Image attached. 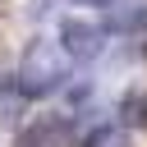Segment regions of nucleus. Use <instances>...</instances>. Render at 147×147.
Returning <instances> with one entry per match:
<instances>
[{
	"label": "nucleus",
	"instance_id": "nucleus-1",
	"mask_svg": "<svg viewBox=\"0 0 147 147\" xmlns=\"http://www.w3.org/2000/svg\"><path fill=\"white\" fill-rule=\"evenodd\" d=\"M28 96H51L69 83V51L55 41H32L18 60V78H14Z\"/></svg>",
	"mask_w": 147,
	"mask_h": 147
},
{
	"label": "nucleus",
	"instance_id": "nucleus-2",
	"mask_svg": "<svg viewBox=\"0 0 147 147\" xmlns=\"http://www.w3.org/2000/svg\"><path fill=\"white\" fill-rule=\"evenodd\" d=\"M60 46L74 55V60H96L106 51V32L96 23H83V18H64L60 23Z\"/></svg>",
	"mask_w": 147,
	"mask_h": 147
},
{
	"label": "nucleus",
	"instance_id": "nucleus-3",
	"mask_svg": "<svg viewBox=\"0 0 147 147\" xmlns=\"http://www.w3.org/2000/svg\"><path fill=\"white\" fill-rule=\"evenodd\" d=\"M18 147H74V119L64 115H41L18 133Z\"/></svg>",
	"mask_w": 147,
	"mask_h": 147
},
{
	"label": "nucleus",
	"instance_id": "nucleus-4",
	"mask_svg": "<svg viewBox=\"0 0 147 147\" xmlns=\"http://www.w3.org/2000/svg\"><path fill=\"white\" fill-rule=\"evenodd\" d=\"M28 110V92L14 78H0V124H18Z\"/></svg>",
	"mask_w": 147,
	"mask_h": 147
},
{
	"label": "nucleus",
	"instance_id": "nucleus-5",
	"mask_svg": "<svg viewBox=\"0 0 147 147\" xmlns=\"http://www.w3.org/2000/svg\"><path fill=\"white\" fill-rule=\"evenodd\" d=\"M110 9V23L119 28V32H129L133 23H142V14H147V0H119V5H106Z\"/></svg>",
	"mask_w": 147,
	"mask_h": 147
},
{
	"label": "nucleus",
	"instance_id": "nucleus-6",
	"mask_svg": "<svg viewBox=\"0 0 147 147\" xmlns=\"http://www.w3.org/2000/svg\"><path fill=\"white\" fill-rule=\"evenodd\" d=\"M87 147H133V142H129V133L119 124H106V129H92L87 133Z\"/></svg>",
	"mask_w": 147,
	"mask_h": 147
},
{
	"label": "nucleus",
	"instance_id": "nucleus-7",
	"mask_svg": "<svg viewBox=\"0 0 147 147\" xmlns=\"http://www.w3.org/2000/svg\"><path fill=\"white\" fill-rule=\"evenodd\" d=\"M124 115L133 124H147V96H124Z\"/></svg>",
	"mask_w": 147,
	"mask_h": 147
},
{
	"label": "nucleus",
	"instance_id": "nucleus-8",
	"mask_svg": "<svg viewBox=\"0 0 147 147\" xmlns=\"http://www.w3.org/2000/svg\"><path fill=\"white\" fill-rule=\"evenodd\" d=\"M138 46H142V55H147V14H142V23H138Z\"/></svg>",
	"mask_w": 147,
	"mask_h": 147
},
{
	"label": "nucleus",
	"instance_id": "nucleus-9",
	"mask_svg": "<svg viewBox=\"0 0 147 147\" xmlns=\"http://www.w3.org/2000/svg\"><path fill=\"white\" fill-rule=\"evenodd\" d=\"M74 5H92V9H106L110 0H74Z\"/></svg>",
	"mask_w": 147,
	"mask_h": 147
}]
</instances>
